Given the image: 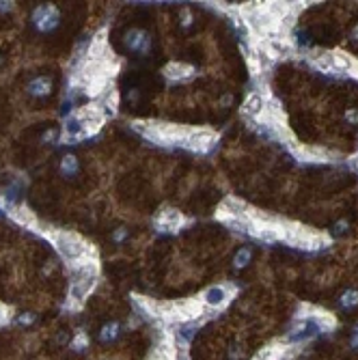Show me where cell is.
Listing matches in <instances>:
<instances>
[{
	"instance_id": "cell-8",
	"label": "cell",
	"mask_w": 358,
	"mask_h": 360,
	"mask_svg": "<svg viewBox=\"0 0 358 360\" xmlns=\"http://www.w3.org/2000/svg\"><path fill=\"white\" fill-rule=\"evenodd\" d=\"M263 108H265L263 97L259 95V93H252V95H250L248 99H246V104H244V115H250V117L261 115V113H263Z\"/></svg>"
},
{
	"instance_id": "cell-10",
	"label": "cell",
	"mask_w": 358,
	"mask_h": 360,
	"mask_svg": "<svg viewBox=\"0 0 358 360\" xmlns=\"http://www.w3.org/2000/svg\"><path fill=\"white\" fill-rule=\"evenodd\" d=\"M330 59H332V67H335V71H352V65H356L354 60L343 52H330Z\"/></svg>"
},
{
	"instance_id": "cell-5",
	"label": "cell",
	"mask_w": 358,
	"mask_h": 360,
	"mask_svg": "<svg viewBox=\"0 0 358 360\" xmlns=\"http://www.w3.org/2000/svg\"><path fill=\"white\" fill-rule=\"evenodd\" d=\"M95 281H97V276L84 278V281H76V283H73V287H71V298H73V300H78V302H82L84 296H89L91 291H93Z\"/></svg>"
},
{
	"instance_id": "cell-7",
	"label": "cell",
	"mask_w": 358,
	"mask_h": 360,
	"mask_svg": "<svg viewBox=\"0 0 358 360\" xmlns=\"http://www.w3.org/2000/svg\"><path fill=\"white\" fill-rule=\"evenodd\" d=\"M54 20H57V9L54 7H43L35 11V22L39 28H50Z\"/></svg>"
},
{
	"instance_id": "cell-14",
	"label": "cell",
	"mask_w": 358,
	"mask_h": 360,
	"mask_svg": "<svg viewBox=\"0 0 358 360\" xmlns=\"http://www.w3.org/2000/svg\"><path fill=\"white\" fill-rule=\"evenodd\" d=\"M315 65H317L322 71H335V67H332V59H330V52L319 54V57L315 59Z\"/></svg>"
},
{
	"instance_id": "cell-6",
	"label": "cell",
	"mask_w": 358,
	"mask_h": 360,
	"mask_svg": "<svg viewBox=\"0 0 358 360\" xmlns=\"http://www.w3.org/2000/svg\"><path fill=\"white\" fill-rule=\"evenodd\" d=\"M192 67L190 65H183V63H169L164 67V76L169 80H183V78H190L192 76Z\"/></svg>"
},
{
	"instance_id": "cell-21",
	"label": "cell",
	"mask_w": 358,
	"mask_h": 360,
	"mask_svg": "<svg viewBox=\"0 0 358 360\" xmlns=\"http://www.w3.org/2000/svg\"><path fill=\"white\" fill-rule=\"evenodd\" d=\"M0 207H4V201H2V198H0Z\"/></svg>"
},
{
	"instance_id": "cell-1",
	"label": "cell",
	"mask_w": 358,
	"mask_h": 360,
	"mask_svg": "<svg viewBox=\"0 0 358 360\" xmlns=\"http://www.w3.org/2000/svg\"><path fill=\"white\" fill-rule=\"evenodd\" d=\"M48 238L54 241L57 250L63 254L67 261H71V263L78 261V259H82L84 254L91 252V248L86 246L76 233H69V231H50V233H48Z\"/></svg>"
},
{
	"instance_id": "cell-19",
	"label": "cell",
	"mask_w": 358,
	"mask_h": 360,
	"mask_svg": "<svg viewBox=\"0 0 358 360\" xmlns=\"http://www.w3.org/2000/svg\"><path fill=\"white\" fill-rule=\"evenodd\" d=\"M356 300H358V298H356L354 291H348V294L343 296V304H345V306H350V304H356Z\"/></svg>"
},
{
	"instance_id": "cell-2",
	"label": "cell",
	"mask_w": 358,
	"mask_h": 360,
	"mask_svg": "<svg viewBox=\"0 0 358 360\" xmlns=\"http://www.w3.org/2000/svg\"><path fill=\"white\" fill-rule=\"evenodd\" d=\"M203 313V302L199 298H188L175 304V315L177 321H188V319H196Z\"/></svg>"
},
{
	"instance_id": "cell-4",
	"label": "cell",
	"mask_w": 358,
	"mask_h": 360,
	"mask_svg": "<svg viewBox=\"0 0 358 360\" xmlns=\"http://www.w3.org/2000/svg\"><path fill=\"white\" fill-rule=\"evenodd\" d=\"M11 218H13L17 225L28 227V229H37V227H39V222H37V218H35V214L30 212L28 207H24V205L11 209Z\"/></svg>"
},
{
	"instance_id": "cell-3",
	"label": "cell",
	"mask_w": 358,
	"mask_h": 360,
	"mask_svg": "<svg viewBox=\"0 0 358 360\" xmlns=\"http://www.w3.org/2000/svg\"><path fill=\"white\" fill-rule=\"evenodd\" d=\"M214 140H216V134L209 132V129H192V134L188 136L183 145L188 149H194V151H207Z\"/></svg>"
},
{
	"instance_id": "cell-15",
	"label": "cell",
	"mask_w": 358,
	"mask_h": 360,
	"mask_svg": "<svg viewBox=\"0 0 358 360\" xmlns=\"http://www.w3.org/2000/svg\"><path fill=\"white\" fill-rule=\"evenodd\" d=\"M9 319H11V308L4 306V304H0V326H4Z\"/></svg>"
},
{
	"instance_id": "cell-16",
	"label": "cell",
	"mask_w": 358,
	"mask_h": 360,
	"mask_svg": "<svg viewBox=\"0 0 358 360\" xmlns=\"http://www.w3.org/2000/svg\"><path fill=\"white\" fill-rule=\"evenodd\" d=\"M76 166H78L76 158H71V156L65 158V162H63V171H65V173H73V171H76Z\"/></svg>"
},
{
	"instance_id": "cell-9",
	"label": "cell",
	"mask_w": 358,
	"mask_h": 360,
	"mask_svg": "<svg viewBox=\"0 0 358 360\" xmlns=\"http://www.w3.org/2000/svg\"><path fill=\"white\" fill-rule=\"evenodd\" d=\"M292 149H294L296 156H300L302 160H308V162H317V160L326 158V153L322 151V149H315V147H296V145H292Z\"/></svg>"
},
{
	"instance_id": "cell-13",
	"label": "cell",
	"mask_w": 358,
	"mask_h": 360,
	"mask_svg": "<svg viewBox=\"0 0 358 360\" xmlns=\"http://www.w3.org/2000/svg\"><path fill=\"white\" fill-rule=\"evenodd\" d=\"M50 89H52V82L48 78H37L28 86V91L35 93V95H48V93H50Z\"/></svg>"
},
{
	"instance_id": "cell-11",
	"label": "cell",
	"mask_w": 358,
	"mask_h": 360,
	"mask_svg": "<svg viewBox=\"0 0 358 360\" xmlns=\"http://www.w3.org/2000/svg\"><path fill=\"white\" fill-rule=\"evenodd\" d=\"M227 298V291L225 287H212L205 291V296H203V302L209 304V306H220L222 302H225Z\"/></svg>"
},
{
	"instance_id": "cell-17",
	"label": "cell",
	"mask_w": 358,
	"mask_h": 360,
	"mask_svg": "<svg viewBox=\"0 0 358 360\" xmlns=\"http://www.w3.org/2000/svg\"><path fill=\"white\" fill-rule=\"evenodd\" d=\"M86 343H89V341H86V334L78 332V337L73 339V347H76V350H82V347H86Z\"/></svg>"
},
{
	"instance_id": "cell-20",
	"label": "cell",
	"mask_w": 358,
	"mask_h": 360,
	"mask_svg": "<svg viewBox=\"0 0 358 360\" xmlns=\"http://www.w3.org/2000/svg\"><path fill=\"white\" fill-rule=\"evenodd\" d=\"M115 330H117V326L113 324V326H106L102 330V339H110V337H115Z\"/></svg>"
},
{
	"instance_id": "cell-12",
	"label": "cell",
	"mask_w": 358,
	"mask_h": 360,
	"mask_svg": "<svg viewBox=\"0 0 358 360\" xmlns=\"http://www.w3.org/2000/svg\"><path fill=\"white\" fill-rule=\"evenodd\" d=\"M160 222L166 227H171V229H179L183 225V216L179 212H175V209H164V212L160 214Z\"/></svg>"
},
{
	"instance_id": "cell-18",
	"label": "cell",
	"mask_w": 358,
	"mask_h": 360,
	"mask_svg": "<svg viewBox=\"0 0 358 360\" xmlns=\"http://www.w3.org/2000/svg\"><path fill=\"white\" fill-rule=\"evenodd\" d=\"M248 65H250L252 73H261V63L257 60V54H250L248 57Z\"/></svg>"
}]
</instances>
